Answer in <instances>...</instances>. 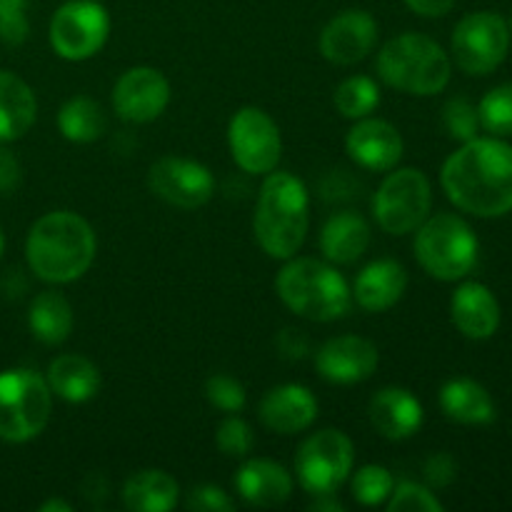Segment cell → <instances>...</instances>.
Returning a JSON list of instances; mask_svg holds the SVG:
<instances>
[{"label":"cell","mask_w":512,"mask_h":512,"mask_svg":"<svg viewBox=\"0 0 512 512\" xmlns=\"http://www.w3.org/2000/svg\"><path fill=\"white\" fill-rule=\"evenodd\" d=\"M403 138L398 128L390 125L388 120L380 118H360L355 120L353 128L348 130L345 138V150L350 158L365 170L375 173H388L403 158Z\"/></svg>","instance_id":"e0dca14e"},{"label":"cell","mask_w":512,"mask_h":512,"mask_svg":"<svg viewBox=\"0 0 512 512\" xmlns=\"http://www.w3.org/2000/svg\"><path fill=\"white\" fill-rule=\"evenodd\" d=\"M455 328L470 340H488L500 328V303L483 283H463L450 300Z\"/></svg>","instance_id":"d6986e66"},{"label":"cell","mask_w":512,"mask_h":512,"mask_svg":"<svg viewBox=\"0 0 512 512\" xmlns=\"http://www.w3.org/2000/svg\"><path fill=\"white\" fill-rule=\"evenodd\" d=\"M448 53L443 45L423 33H403L388 40L378 53V75L385 85L408 95L443 93L450 83Z\"/></svg>","instance_id":"5b68a950"},{"label":"cell","mask_w":512,"mask_h":512,"mask_svg":"<svg viewBox=\"0 0 512 512\" xmlns=\"http://www.w3.org/2000/svg\"><path fill=\"white\" fill-rule=\"evenodd\" d=\"M443 125L450 138L460 140V143H468V140L478 138V108L465 98H450L443 108Z\"/></svg>","instance_id":"836d02e7"},{"label":"cell","mask_w":512,"mask_h":512,"mask_svg":"<svg viewBox=\"0 0 512 512\" xmlns=\"http://www.w3.org/2000/svg\"><path fill=\"white\" fill-rule=\"evenodd\" d=\"M453 58L468 75H488L508 58L510 28L503 15L470 13L453 30Z\"/></svg>","instance_id":"8fae6325"},{"label":"cell","mask_w":512,"mask_h":512,"mask_svg":"<svg viewBox=\"0 0 512 512\" xmlns=\"http://www.w3.org/2000/svg\"><path fill=\"white\" fill-rule=\"evenodd\" d=\"M310 510H345V505L340 500H335V493L328 495H313V503Z\"/></svg>","instance_id":"ee69618b"},{"label":"cell","mask_w":512,"mask_h":512,"mask_svg":"<svg viewBox=\"0 0 512 512\" xmlns=\"http://www.w3.org/2000/svg\"><path fill=\"white\" fill-rule=\"evenodd\" d=\"M480 128L488 130L495 138L512 135V83H503L490 90L478 105Z\"/></svg>","instance_id":"4dcf8cb0"},{"label":"cell","mask_w":512,"mask_h":512,"mask_svg":"<svg viewBox=\"0 0 512 512\" xmlns=\"http://www.w3.org/2000/svg\"><path fill=\"white\" fill-rule=\"evenodd\" d=\"M45 380H48L53 395L63 398L65 403L75 405L88 403V400H93L100 390L98 365L78 353L58 355V358L48 365Z\"/></svg>","instance_id":"cb8c5ba5"},{"label":"cell","mask_w":512,"mask_h":512,"mask_svg":"<svg viewBox=\"0 0 512 512\" xmlns=\"http://www.w3.org/2000/svg\"><path fill=\"white\" fill-rule=\"evenodd\" d=\"M405 5L423 18H443L453 10L455 0H405Z\"/></svg>","instance_id":"7bdbcfd3"},{"label":"cell","mask_w":512,"mask_h":512,"mask_svg":"<svg viewBox=\"0 0 512 512\" xmlns=\"http://www.w3.org/2000/svg\"><path fill=\"white\" fill-rule=\"evenodd\" d=\"M395 488V478L388 468L383 465H365L353 475L350 483V493L365 508H375V505L388 503L390 493Z\"/></svg>","instance_id":"1f68e13d"},{"label":"cell","mask_w":512,"mask_h":512,"mask_svg":"<svg viewBox=\"0 0 512 512\" xmlns=\"http://www.w3.org/2000/svg\"><path fill=\"white\" fill-rule=\"evenodd\" d=\"M215 443H218L220 453L228 455V458H245V455L253 450L255 438L250 425L243 418H238L235 413H230L223 423L218 425V433H215Z\"/></svg>","instance_id":"d590c367"},{"label":"cell","mask_w":512,"mask_h":512,"mask_svg":"<svg viewBox=\"0 0 512 512\" xmlns=\"http://www.w3.org/2000/svg\"><path fill=\"white\" fill-rule=\"evenodd\" d=\"M28 0H0V38L8 45H20L28 40Z\"/></svg>","instance_id":"8d00e7d4"},{"label":"cell","mask_w":512,"mask_h":512,"mask_svg":"<svg viewBox=\"0 0 512 512\" xmlns=\"http://www.w3.org/2000/svg\"><path fill=\"white\" fill-rule=\"evenodd\" d=\"M370 423L385 440H408L423 425V405L410 390L383 388L370 400Z\"/></svg>","instance_id":"ffe728a7"},{"label":"cell","mask_w":512,"mask_h":512,"mask_svg":"<svg viewBox=\"0 0 512 512\" xmlns=\"http://www.w3.org/2000/svg\"><path fill=\"white\" fill-rule=\"evenodd\" d=\"M228 145L235 165L250 175L273 173L283 153L280 128L265 110L255 105H245L230 118Z\"/></svg>","instance_id":"7c38bea8"},{"label":"cell","mask_w":512,"mask_h":512,"mask_svg":"<svg viewBox=\"0 0 512 512\" xmlns=\"http://www.w3.org/2000/svg\"><path fill=\"white\" fill-rule=\"evenodd\" d=\"M370 245L368 220L353 210H340L330 215L320 233V250L333 265H353L365 255Z\"/></svg>","instance_id":"603a6c76"},{"label":"cell","mask_w":512,"mask_h":512,"mask_svg":"<svg viewBox=\"0 0 512 512\" xmlns=\"http://www.w3.org/2000/svg\"><path fill=\"white\" fill-rule=\"evenodd\" d=\"M275 348H278L280 358H285V360H290V363H295V360L308 358L310 340H308V335L303 333V330L285 328L283 333H280L278 338H275Z\"/></svg>","instance_id":"ab89813d"},{"label":"cell","mask_w":512,"mask_h":512,"mask_svg":"<svg viewBox=\"0 0 512 512\" xmlns=\"http://www.w3.org/2000/svg\"><path fill=\"white\" fill-rule=\"evenodd\" d=\"M445 418L460 425H488L495 420V403L488 390L470 378L448 380L440 390Z\"/></svg>","instance_id":"484cf974"},{"label":"cell","mask_w":512,"mask_h":512,"mask_svg":"<svg viewBox=\"0 0 512 512\" xmlns=\"http://www.w3.org/2000/svg\"><path fill=\"white\" fill-rule=\"evenodd\" d=\"M390 512H443V503L438 495L425 485L413 483V480H403L393 488L388 498Z\"/></svg>","instance_id":"d6a6232c"},{"label":"cell","mask_w":512,"mask_h":512,"mask_svg":"<svg viewBox=\"0 0 512 512\" xmlns=\"http://www.w3.org/2000/svg\"><path fill=\"white\" fill-rule=\"evenodd\" d=\"M70 503H65V500H48V503L40 505V512H70Z\"/></svg>","instance_id":"f6af8a7d"},{"label":"cell","mask_w":512,"mask_h":512,"mask_svg":"<svg viewBox=\"0 0 512 512\" xmlns=\"http://www.w3.org/2000/svg\"><path fill=\"white\" fill-rule=\"evenodd\" d=\"M38 118V100L30 85L10 70H0V143L20 140Z\"/></svg>","instance_id":"d4e9b609"},{"label":"cell","mask_w":512,"mask_h":512,"mask_svg":"<svg viewBox=\"0 0 512 512\" xmlns=\"http://www.w3.org/2000/svg\"><path fill=\"white\" fill-rule=\"evenodd\" d=\"M205 398L210 400L213 408L223 410V413L230 415V413H240V410L245 408L248 395H245V388L240 380L230 378V375H223V373H215L205 380Z\"/></svg>","instance_id":"e575fe53"},{"label":"cell","mask_w":512,"mask_h":512,"mask_svg":"<svg viewBox=\"0 0 512 512\" xmlns=\"http://www.w3.org/2000/svg\"><path fill=\"white\" fill-rule=\"evenodd\" d=\"M170 103V83L158 68L138 65L125 70L113 88V108L125 123H153Z\"/></svg>","instance_id":"5bb4252c"},{"label":"cell","mask_w":512,"mask_h":512,"mask_svg":"<svg viewBox=\"0 0 512 512\" xmlns=\"http://www.w3.org/2000/svg\"><path fill=\"white\" fill-rule=\"evenodd\" d=\"M355 448L340 430H320L300 445L295 455V475L308 495L335 493L350 478Z\"/></svg>","instance_id":"9c48e42d"},{"label":"cell","mask_w":512,"mask_h":512,"mask_svg":"<svg viewBox=\"0 0 512 512\" xmlns=\"http://www.w3.org/2000/svg\"><path fill=\"white\" fill-rule=\"evenodd\" d=\"M333 103L343 118H368L380 105V88L368 75H350L335 88Z\"/></svg>","instance_id":"f546056e"},{"label":"cell","mask_w":512,"mask_h":512,"mask_svg":"<svg viewBox=\"0 0 512 512\" xmlns=\"http://www.w3.org/2000/svg\"><path fill=\"white\" fill-rule=\"evenodd\" d=\"M185 508L198 512H230L235 510V503L218 485H198L185 498Z\"/></svg>","instance_id":"74e56055"},{"label":"cell","mask_w":512,"mask_h":512,"mask_svg":"<svg viewBox=\"0 0 512 512\" xmlns=\"http://www.w3.org/2000/svg\"><path fill=\"white\" fill-rule=\"evenodd\" d=\"M405 290H408L405 265L398 260L383 258L360 270V275L355 278L353 298L368 313H385L400 303Z\"/></svg>","instance_id":"44dd1931"},{"label":"cell","mask_w":512,"mask_h":512,"mask_svg":"<svg viewBox=\"0 0 512 512\" xmlns=\"http://www.w3.org/2000/svg\"><path fill=\"white\" fill-rule=\"evenodd\" d=\"M318 418V400L305 385L285 383L268 390L260 403V423L278 435L308 430Z\"/></svg>","instance_id":"ac0fdd59"},{"label":"cell","mask_w":512,"mask_h":512,"mask_svg":"<svg viewBox=\"0 0 512 512\" xmlns=\"http://www.w3.org/2000/svg\"><path fill=\"white\" fill-rule=\"evenodd\" d=\"M440 183L455 208L478 218H500L512 210V145L498 138H473L445 160Z\"/></svg>","instance_id":"6da1fadb"},{"label":"cell","mask_w":512,"mask_h":512,"mask_svg":"<svg viewBox=\"0 0 512 512\" xmlns=\"http://www.w3.org/2000/svg\"><path fill=\"white\" fill-rule=\"evenodd\" d=\"M378 43V20L368 10H343L320 33V53L333 65H355Z\"/></svg>","instance_id":"9a60e30c"},{"label":"cell","mask_w":512,"mask_h":512,"mask_svg":"<svg viewBox=\"0 0 512 512\" xmlns=\"http://www.w3.org/2000/svg\"><path fill=\"white\" fill-rule=\"evenodd\" d=\"M310 225V195L293 173H268L255 203L253 230L265 255L288 260L303 248Z\"/></svg>","instance_id":"3957f363"},{"label":"cell","mask_w":512,"mask_h":512,"mask_svg":"<svg viewBox=\"0 0 512 512\" xmlns=\"http://www.w3.org/2000/svg\"><path fill=\"white\" fill-rule=\"evenodd\" d=\"M378 363V348L360 335L330 338L315 353V368H318L320 378L333 385L363 383L378 370Z\"/></svg>","instance_id":"2e32d148"},{"label":"cell","mask_w":512,"mask_h":512,"mask_svg":"<svg viewBox=\"0 0 512 512\" xmlns=\"http://www.w3.org/2000/svg\"><path fill=\"white\" fill-rule=\"evenodd\" d=\"M148 188L155 198L180 210H195L215 195V178L203 163L188 158H160L148 170Z\"/></svg>","instance_id":"4fadbf2b"},{"label":"cell","mask_w":512,"mask_h":512,"mask_svg":"<svg viewBox=\"0 0 512 512\" xmlns=\"http://www.w3.org/2000/svg\"><path fill=\"white\" fill-rule=\"evenodd\" d=\"M80 490H83V498L95 508H103V503L108 500V480L100 473H90L80 485Z\"/></svg>","instance_id":"b9f144b4"},{"label":"cell","mask_w":512,"mask_h":512,"mask_svg":"<svg viewBox=\"0 0 512 512\" xmlns=\"http://www.w3.org/2000/svg\"><path fill=\"white\" fill-rule=\"evenodd\" d=\"M73 308L68 298L60 295L58 290H45L35 295L28 310L30 333L45 345H60L73 333Z\"/></svg>","instance_id":"83f0119b"},{"label":"cell","mask_w":512,"mask_h":512,"mask_svg":"<svg viewBox=\"0 0 512 512\" xmlns=\"http://www.w3.org/2000/svg\"><path fill=\"white\" fill-rule=\"evenodd\" d=\"M415 258L420 268L435 280H463L478 263V238L463 218L440 213L425 218L415 230Z\"/></svg>","instance_id":"8992f818"},{"label":"cell","mask_w":512,"mask_h":512,"mask_svg":"<svg viewBox=\"0 0 512 512\" xmlns=\"http://www.w3.org/2000/svg\"><path fill=\"white\" fill-rule=\"evenodd\" d=\"M235 490L253 508H278L293 495V475L273 460H248L235 475Z\"/></svg>","instance_id":"7402d4cb"},{"label":"cell","mask_w":512,"mask_h":512,"mask_svg":"<svg viewBox=\"0 0 512 512\" xmlns=\"http://www.w3.org/2000/svg\"><path fill=\"white\" fill-rule=\"evenodd\" d=\"M110 35V15L95 0H70L55 10L48 38L55 53L80 63L100 53Z\"/></svg>","instance_id":"30bf717a"},{"label":"cell","mask_w":512,"mask_h":512,"mask_svg":"<svg viewBox=\"0 0 512 512\" xmlns=\"http://www.w3.org/2000/svg\"><path fill=\"white\" fill-rule=\"evenodd\" d=\"M433 208V188L423 170L400 168L380 183L373 198V213L390 235L415 233Z\"/></svg>","instance_id":"ba28073f"},{"label":"cell","mask_w":512,"mask_h":512,"mask_svg":"<svg viewBox=\"0 0 512 512\" xmlns=\"http://www.w3.org/2000/svg\"><path fill=\"white\" fill-rule=\"evenodd\" d=\"M23 180V168L10 150L0 148V195H13Z\"/></svg>","instance_id":"60d3db41"},{"label":"cell","mask_w":512,"mask_h":512,"mask_svg":"<svg viewBox=\"0 0 512 512\" xmlns=\"http://www.w3.org/2000/svg\"><path fill=\"white\" fill-rule=\"evenodd\" d=\"M278 298L288 310L315 323H333L348 315L353 305V290L348 280L315 258H288L275 278Z\"/></svg>","instance_id":"277c9868"},{"label":"cell","mask_w":512,"mask_h":512,"mask_svg":"<svg viewBox=\"0 0 512 512\" xmlns=\"http://www.w3.org/2000/svg\"><path fill=\"white\" fill-rule=\"evenodd\" d=\"M5 250V238H3V230H0V255H3Z\"/></svg>","instance_id":"bcb514c9"},{"label":"cell","mask_w":512,"mask_h":512,"mask_svg":"<svg viewBox=\"0 0 512 512\" xmlns=\"http://www.w3.org/2000/svg\"><path fill=\"white\" fill-rule=\"evenodd\" d=\"M53 410L48 380L33 370L0 373V440L28 443L45 430Z\"/></svg>","instance_id":"52a82bcc"},{"label":"cell","mask_w":512,"mask_h":512,"mask_svg":"<svg viewBox=\"0 0 512 512\" xmlns=\"http://www.w3.org/2000/svg\"><path fill=\"white\" fill-rule=\"evenodd\" d=\"M180 485L165 470H140L123 485V505L133 512H168L178 505Z\"/></svg>","instance_id":"4316f807"},{"label":"cell","mask_w":512,"mask_h":512,"mask_svg":"<svg viewBox=\"0 0 512 512\" xmlns=\"http://www.w3.org/2000/svg\"><path fill=\"white\" fill-rule=\"evenodd\" d=\"M423 475L430 488H448L458 478V463L450 453H435L425 460Z\"/></svg>","instance_id":"f35d334b"},{"label":"cell","mask_w":512,"mask_h":512,"mask_svg":"<svg viewBox=\"0 0 512 512\" xmlns=\"http://www.w3.org/2000/svg\"><path fill=\"white\" fill-rule=\"evenodd\" d=\"M58 128L65 140L70 143L88 145L95 143L108 130V118L100 103H95L88 95H75V98L65 100L63 108L58 113Z\"/></svg>","instance_id":"f1b7e54d"},{"label":"cell","mask_w":512,"mask_h":512,"mask_svg":"<svg viewBox=\"0 0 512 512\" xmlns=\"http://www.w3.org/2000/svg\"><path fill=\"white\" fill-rule=\"evenodd\" d=\"M98 250L88 220L70 210L43 215L30 228L25 240V258L35 278L53 285L73 283L90 270Z\"/></svg>","instance_id":"7a4b0ae2"}]
</instances>
